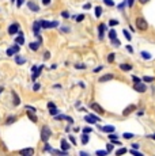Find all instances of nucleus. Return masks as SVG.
<instances>
[{
    "label": "nucleus",
    "instance_id": "1",
    "mask_svg": "<svg viewBox=\"0 0 155 156\" xmlns=\"http://www.w3.org/2000/svg\"><path fill=\"white\" fill-rule=\"evenodd\" d=\"M135 25H136V29L141 30V31H144V30L148 29V23H147V21L144 19V18H136Z\"/></svg>",
    "mask_w": 155,
    "mask_h": 156
},
{
    "label": "nucleus",
    "instance_id": "2",
    "mask_svg": "<svg viewBox=\"0 0 155 156\" xmlns=\"http://www.w3.org/2000/svg\"><path fill=\"white\" fill-rule=\"evenodd\" d=\"M50 136H52V130L49 129V126H46V125L42 126V129H41V140L44 143H46L50 139Z\"/></svg>",
    "mask_w": 155,
    "mask_h": 156
},
{
    "label": "nucleus",
    "instance_id": "3",
    "mask_svg": "<svg viewBox=\"0 0 155 156\" xmlns=\"http://www.w3.org/2000/svg\"><path fill=\"white\" fill-rule=\"evenodd\" d=\"M41 22V26H42V29H53V27H57L59 26V22L53 21V22H48V21H40Z\"/></svg>",
    "mask_w": 155,
    "mask_h": 156
},
{
    "label": "nucleus",
    "instance_id": "4",
    "mask_svg": "<svg viewBox=\"0 0 155 156\" xmlns=\"http://www.w3.org/2000/svg\"><path fill=\"white\" fill-rule=\"evenodd\" d=\"M90 107L95 111V113H98V114H104L105 111H104V109L101 107V105L99 103H97V102H93V103L90 105Z\"/></svg>",
    "mask_w": 155,
    "mask_h": 156
},
{
    "label": "nucleus",
    "instance_id": "5",
    "mask_svg": "<svg viewBox=\"0 0 155 156\" xmlns=\"http://www.w3.org/2000/svg\"><path fill=\"white\" fill-rule=\"evenodd\" d=\"M19 49H21V48H19V44H16V45H14V46L8 48L5 53H7V56H12V55H15L16 52H19Z\"/></svg>",
    "mask_w": 155,
    "mask_h": 156
},
{
    "label": "nucleus",
    "instance_id": "6",
    "mask_svg": "<svg viewBox=\"0 0 155 156\" xmlns=\"http://www.w3.org/2000/svg\"><path fill=\"white\" fill-rule=\"evenodd\" d=\"M18 31H19V25H18V23H12V25L8 27V34H11V35L16 34Z\"/></svg>",
    "mask_w": 155,
    "mask_h": 156
},
{
    "label": "nucleus",
    "instance_id": "7",
    "mask_svg": "<svg viewBox=\"0 0 155 156\" xmlns=\"http://www.w3.org/2000/svg\"><path fill=\"white\" fill-rule=\"evenodd\" d=\"M133 88H135V91H138V92H144L146 91V86L143 84V83L140 82V83H135V86H133Z\"/></svg>",
    "mask_w": 155,
    "mask_h": 156
},
{
    "label": "nucleus",
    "instance_id": "8",
    "mask_svg": "<svg viewBox=\"0 0 155 156\" xmlns=\"http://www.w3.org/2000/svg\"><path fill=\"white\" fill-rule=\"evenodd\" d=\"M33 153H34L33 148H25V149H21L19 151V155H22V156H31Z\"/></svg>",
    "mask_w": 155,
    "mask_h": 156
},
{
    "label": "nucleus",
    "instance_id": "9",
    "mask_svg": "<svg viewBox=\"0 0 155 156\" xmlns=\"http://www.w3.org/2000/svg\"><path fill=\"white\" fill-rule=\"evenodd\" d=\"M135 110H136V106H135V105H129V106L127 107V109H124V111H122V116H125V117H127V116H129V114L132 113V111H135Z\"/></svg>",
    "mask_w": 155,
    "mask_h": 156
},
{
    "label": "nucleus",
    "instance_id": "10",
    "mask_svg": "<svg viewBox=\"0 0 155 156\" xmlns=\"http://www.w3.org/2000/svg\"><path fill=\"white\" fill-rule=\"evenodd\" d=\"M11 95H12V103H14V106H19L21 99H19V97H18V94L15 91H11Z\"/></svg>",
    "mask_w": 155,
    "mask_h": 156
},
{
    "label": "nucleus",
    "instance_id": "11",
    "mask_svg": "<svg viewBox=\"0 0 155 156\" xmlns=\"http://www.w3.org/2000/svg\"><path fill=\"white\" fill-rule=\"evenodd\" d=\"M27 7H29V10L34 11V12H38V11H40V7L35 4L34 2H29V3H27Z\"/></svg>",
    "mask_w": 155,
    "mask_h": 156
},
{
    "label": "nucleus",
    "instance_id": "12",
    "mask_svg": "<svg viewBox=\"0 0 155 156\" xmlns=\"http://www.w3.org/2000/svg\"><path fill=\"white\" fill-rule=\"evenodd\" d=\"M105 29H106V25H105V23H101L99 27H98V31H99V39H102V38H104V35H105Z\"/></svg>",
    "mask_w": 155,
    "mask_h": 156
},
{
    "label": "nucleus",
    "instance_id": "13",
    "mask_svg": "<svg viewBox=\"0 0 155 156\" xmlns=\"http://www.w3.org/2000/svg\"><path fill=\"white\" fill-rule=\"evenodd\" d=\"M41 27H42V26H41V22H34V23H33V30H34L35 35L40 34V29H41Z\"/></svg>",
    "mask_w": 155,
    "mask_h": 156
},
{
    "label": "nucleus",
    "instance_id": "14",
    "mask_svg": "<svg viewBox=\"0 0 155 156\" xmlns=\"http://www.w3.org/2000/svg\"><path fill=\"white\" fill-rule=\"evenodd\" d=\"M113 77H114V76H113L112 73H108V75H104L102 77H99V82H101V83H105V82H109V80H112Z\"/></svg>",
    "mask_w": 155,
    "mask_h": 156
},
{
    "label": "nucleus",
    "instance_id": "15",
    "mask_svg": "<svg viewBox=\"0 0 155 156\" xmlns=\"http://www.w3.org/2000/svg\"><path fill=\"white\" fill-rule=\"evenodd\" d=\"M27 118H29V119H31L34 124H35V122H38V118H37V116L34 114V111L30 113V110H29V113H27Z\"/></svg>",
    "mask_w": 155,
    "mask_h": 156
},
{
    "label": "nucleus",
    "instance_id": "16",
    "mask_svg": "<svg viewBox=\"0 0 155 156\" xmlns=\"http://www.w3.org/2000/svg\"><path fill=\"white\" fill-rule=\"evenodd\" d=\"M40 41L38 42H30V45H29V48H30V49L33 50V52H37L38 50V48H40Z\"/></svg>",
    "mask_w": 155,
    "mask_h": 156
},
{
    "label": "nucleus",
    "instance_id": "17",
    "mask_svg": "<svg viewBox=\"0 0 155 156\" xmlns=\"http://www.w3.org/2000/svg\"><path fill=\"white\" fill-rule=\"evenodd\" d=\"M56 119H65V121H68L69 124L74 122V119L71 117H67V116H56Z\"/></svg>",
    "mask_w": 155,
    "mask_h": 156
},
{
    "label": "nucleus",
    "instance_id": "18",
    "mask_svg": "<svg viewBox=\"0 0 155 156\" xmlns=\"http://www.w3.org/2000/svg\"><path fill=\"white\" fill-rule=\"evenodd\" d=\"M42 68H44V65H41L40 68H37V69H35L34 75H33V80H35V79H37V77H38V76L41 75V71H42Z\"/></svg>",
    "mask_w": 155,
    "mask_h": 156
},
{
    "label": "nucleus",
    "instance_id": "19",
    "mask_svg": "<svg viewBox=\"0 0 155 156\" xmlns=\"http://www.w3.org/2000/svg\"><path fill=\"white\" fill-rule=\"evenodd\" d=\"M120 69H122V71H125V72H128V71L132 69V65H131V64H121V65H120Z\"/></svg>",
    "mask_w": 155,
    "mask_h": 156
},
{
    "label": "nucleus",
    "instance_id": "20",
    "mask_svg": "<svg viewBox=\"0 0 155 156\" xmlns=\"http://www.w3.org/2000/svg\"><path fill=\"white\" fill-rule=\"evenodd\" d=\"M85 121L88 122V124H95V121H97V119H95V118L91 116V114H90V116H86V117H85Z\"/></svg>",
    "mask_w": 155,
    "mask_h": 156
},
{
    "label": "nucleus",
    "instance_id": "21",
    "mask_svg": "<svg viewBox=\"0 0 155 156\" xmlns=\"http://www.w3.org/2000/svg\"><path fill=\"white\" fill-rule=\"evenodd\" d=\"M16 44L19 45H23V42H25V38H23V33H19V37H16Z\"/></svg>",
    "mask_w": 155,
    "mask_h": 156
},
{
    "label": "nucleus",
    "instance_id": "22",
    "mask_svg": "<svg viewBox=\"0 0 155 156\" xmlns=\"http://www.w3.org/2000/svg\"><path fill=\"white\" fill-rule=\"evenodd\" d=\"M15 63H16V64H19V65H22V64H25V63H26V60L23 58V57H21V56H16V57H15Z\"/></svg>",
    "mask_w": 155,
    "mask_h": 156
},
{
    "label": "nucleus",
    "instance_id": "23",
    "mask_svg": "<svg viewBox=\"0 0 155 156\" xmlns=\"http://www.w3.org/2000/svg\"><path fill=\"white\" fill-rule=\"evenodd\" d=\"M61 149H64V151L69 149V144L67 143V140H61Z\"/></svg>",
    "mask_w": 155,
    "mask_h": 156
},
{
    "label": "nucleus",
    "instance_id": "24",
    "mask_svg": "<svg viewBox=\"0 0 155 156\" xmlns=\"http://www.w3.org/2000/svg\"><path fill=\"white\" fill-rule=\"evenodd\" d=\"M15 121H16V117H15V116H10V117L7 118V121H5V124L11 125V124H14Z\"/></svg>",
    "mask_w": 155,
    "mask_h": 156
},
{
    "label": "nucleus",
    "instance_id": "25",
    "mask_svg": "<svg viewBox=\"0 0 155 156\" xmlns=\"http://www.w3.org/2000/svg\"><path fill=\"white\" fill-rule=\"evenodd\" d=\"M102 130L106 132V133H113V132H114V126H109V125H108V126H104Z\"/></svg>",
    "mask_w": 155,
    "mask_h": 156
},
{
    "label": "nucleus",
    "instance_id": "26",
    "mask_svg": "<svg viewBox=\"0 0 155 156\" xmlns=\"http://www.w3.org/2000/svg\"><path fill=\"white\" fill-rule=\"evenodd\" d=\"M116 37H117V33H116V30H113V29H112L110 31H109V38H110V39H114Z\"/></svg>",
    "mask_w": 155,
    "mask_h": 156
},
{
    "label": "nucleus",
    "instance_id": "27",
    "mask_svg": "<svg viewBox=\"0 0 155 156\" xmlns=\"http://www.w3.org/2000/svg\"><path fill=\"white\" fill-rule=\"evenodd\" d=\"M101 14H102V8H101V7H95V16L99 18Z\"/></svg>",
    "mask_w": 155,
    "mask_h": 156
},
{
    "label": "nucleus",
    "instance_id": "28",
    "mask_svg": "<svg viewBox=\"0 0 155 156\" xmlns=\"http://www.w3.org/2000/svg\"><path fill=\"white\" fill-rule=\"evenodd\" d=\"M141 57L144 58V60H150L151 55H150V53H147V52H141Z\"/></svg>",
    "mask_w": 155,
    "mask_h": 156
},
{
    "label": "nucleus",
    "instance_id": "29",
    "mask_svg": "<svg viewBox=\"0 0 155 156\" xmlns=\"http://www.w3.org/2000/svg\"><path fill=\"white\" fill-rule=\"evenodd\" d=\"M143 80H144L146 83H151V82H154L155 79H154L152 76H144V77H143Z\"/></svg>",
    "mask_w": 155,
    "mask_h": 156
},
{
    "label": "nucleus",
    "instance_id": "30",
    "mask_svg": "<svg viewBox=\"0 0 155 156\" xmlns=\"http://www.w3.org/2000/svg\"><path fill=\"white\" fill-rule=\"evenodd\" d=\"M82 143H83V144H87V143H88V136H87V133H83V136H82Z\"/></svg>",
    "mask_w": 155,
    "mask_h": 156
},
{
    "label": "nucleus",
    "instance_id": "31",
    "mask_svg": "<svg viewBox=\"0 0 155 156\" xmlns=\"http://www.w3.org/2000/svg\"><path fill=\"white\" fill-rule=\"evenodd\" d=\"M57 113H59V110L56 109V107H53V109H49V114H50V116H57Z\"/></svg>",
    "mask_w": 155,
    "mask_h": 156
},
{
    "label": "nucleus",
    "instance_id": "32",
    "mask_svg": "<svg viewBox=\"0 0 155 156\" xmlns=\"http://www.w3.org/2000/svg\"><path fill=\"white\" fill-rule=\"evenodd\" d=\"M124 153H127V149H125V148H121V149H118V151L116 152V155H117V156L124 155Z\"/></svg>",
    "mask_w": 155,
    "mask_h": 156
},
{
    "label": "nucleus",
    "instance_id": "33",
    "mask_svg": "<svg viewBox=\"0 0 155 156\" xmlns=\"http://www.w3.org/2000/svg\"><path fill=\"white\" fill-rule=\"evenodd\" d=\"M104 3L106 5H109V7H113V5H114V2H113V0H104Z\"/></svg>",
    "mask_w": 155,
    "mask_h": 156
},
{
    "label": "nucleus",
    "instance_id": "34",
    "mask_svg": "<svg viewBox=\"0 0 155 156\" xmlns=\"http://www.w3.org/2000/svg\"><path fill=\"white\" fill-rule=\"evenodd\" d=\"M114 57H116L114 53H110V55L108 56V61H109V63H113V61H114Z\"/></svg>",
    "mask_w": 155,
    "mask_h": 156
},
{
    "label": "nucleus",
    "instance_id": "35",
    "mask_svg": "<svg viewBox=\"0 0 155 156\" xmlns=\"http://www.w3.org/2000/svg\"><path fill=\"white\" fill-rule=\"evenodd\" d=\"M109 153V151L106 149V151H97V155H99V156H105V155H108Z\"/></svg>",
    "mask_w": 155,
    "mask_h": 156
},
{
    "label": "nucleus",
    "instance_id": "36",
    "mask_svg": "<svg viewBox=\"0 0 155 156\" xmlns=\"http://www.w3.org/2000/svg\"><path fill=\"white\" fill-rule=\"evenodd\" d=\"M75 68H76V69H86V65H85V64H76Z\"/></svg>",
    "mask_w": 155,
    "mask_h": 156
},
{
    "label": "nucleus",
    "instance_id": "37",
    "mask_svg": "<svg viewBox=\"0 0 155 156\" xmlns=\"http://www.w3.org/2000/svg\"><path fill=\"white\" fill-rule=\"evenodd\" d=\"M124 35H125V38H127L128 41H131V39H132V37H131V34L127 31V30H124Z\"/></svg>",
    "mask_w": 155,
    "mask_h": 156
},
{
    "label": "nucleus",
    "instance_id": "38",
    "mask_svg": "<svg viewBox=\"0 0 155 156\" xmlns=\"http://www.w3.org/2000/svg\"><path fill=\"white\" fill-rule=\"evenodd\" d=\"M91 132H93V129H91V128H88V126L83 128V133H91Z\"/></svg>",
    "mask_w": 155,
    "mask_h": 156
},
{
    "label": "nucleus",
    "instance_id": "39",
    "mask_svg": "<svg viewBox=\"0 0 155 156\" xmlns=\"http://www.w3.org/2000/svg\"><path fill=\"white\" fill-rule=\"evenodd\" d=\"M132 137H133V134H132V133H124V139L129 140V139H132Z\"/></svg>",
    "mask_w": 155,
    "mask_h": 156
},
{
    "label": "nucleus",
    "instance_id": "40",
    "mask_svg": "<svg viewBox=\"0 0 155 156\" xmlns=\"http://www.w3.org/2000/svg\"><path fill=\"white\" fill-rule=\"evenodd\" d=\"M116 25H118V21H116V19H112L109 22V26H116Z\"/></svg>",
    "mask_w": 155,
    "mask_h": 156
},
{
    "label": "nucleus",
    "instance_id": "41",
    "mask_svg": "<svg viewBox=\"0 0 155 156\" xmlns=\"http://www.w3.org/2000/svg\"><path fill=\"white\" fill-rule=\"evenodd\" d=\"M112 44L114 45V46H120V41H118V39H116V38H114V39H112Z\"/></svg>",
    "mask_w": 155,
    "mask_h": 156
},
{
    "label": "nucleus",
    "instance_id": "42",
    "mask_svg": "<svg viewBox=\"0 0 155 156\" xmlns=\"http://www.w3.org/2000/svg\"><path fill=\"white\" fill-rule=\"evenodd\" d=\"M75 19H76V22H82L83 19H85V15H79V16H76Z\"/></svg>",
    "mask_w": 155,
    "mask_h": 156
},
{
    "label": "nucleus",
    "instance_id": "43",
    "mask_svg": "<svg viewBox=\"0 0 155 156\" xmlns=\"http://www.w3.org/2000/svg\"><path fill=\"white\" fill-rule=\"evenodd\" d=\"M40 88H41V86L38 84V83H35V84H34V87H33V91H38Z\"/></svg>",
    "mask_w": 155,
    "mask_h": 156
},
{
    "label": "nucleus",
    "instance_id": "44",
    "mask_svg": "<svg viewBox=\"0 0 155 156\" xmlns=\"http://www.w3.org/2000/svg\"><path fill=\"white\" fill-rule=\"evenodd\" d=\"M61 16H63V18H65V19H67V18H69V14L67 12V11H63V12H61Z\"/></svg>",
    "mask_w": 155,
    "mask_h": 156
},
{
    "label": "nucleus",
    "instance_id": "45",
    "mask_svg": "<svg viewBox=\"0 0 155 156\" xmlns=\"http://www.w3.org/2000/svg\"><path fill=\"white\" fill-rule=\"evenodd\" d=\"M49 57H50V53H49V52H45V53H44V58H45V60H49Z\"/></svg>",
    "mask_w": 155,
    "mask_h": 156
},
{
    "label": "nucleus",
    "instance_id": "46",
    "mask_svg": "<svg viewBox=\"0 0 155 156\" xmlns=\"http://www.w3.org/2000/svg\"><path fill=\"white\" fill-rule=\"evenodd\" d=\"M109 139L110 140H118V137H117V134H109Z\"/></svg>",
    "mask_w": 155,
    "mask_h": 156
},
{
    "label": "nucleus",
    "instance_id": "47",
    "mask_svg": "<svg viewBox=\"0 0 155 156\" xmlns=\"http://www.w3.org/2000/svg\"><path fill=\"white\" fill-rule=\"evenodd\" d=\"M132 80H133V83H140V79L138 76H132Z\"/></svg>",
    "mask_w": 155,
    "mask_h": 156
},
{
    "label": "nucleus",
    "instance_id": "48",
    "mask_svg": "<svg viewBox=\"0 0 155 156\" xmlns=\"http://www.w3.org/2000/svg\"><path fill=\"white\" fill-rule=\"evenodd\" d=\"M48 107H49V109H53V107H56V105L53 103V102H48Z\"/></svg>",
    "mask_w": 155,
    "mask_h": 156
},
{
    "label": "nucleus",
    "instance_id": "49",
    "mask_svg": "<svg viewBox=\"0 0 155 156\" xmlns=\"http://www.w3.org/2000/svg\"><path fill=\"white\" fill-rule=\"evenodd\" d=\"M69 141L72 143L74 145H75V144H76V140H75V137H74V136H69Z\"/></svg>",
    "mask_w": 155,
    "mask_h": 156
},
{
    "label": "nucleus",
    "instance_id": "50",
    "mask_svg": "<svg viewBox=\"0 0 155 156\" xmlns=\"http://www.w3.org/2000/svg\"><path fill=\"white\" fill-rule=\"evenodd\" d=\"M26 109H27V110H30V111H35V107H33V106H29V105L26 106Z\"/></svg>",
    "mask_w": 155,
    "mask_h": 156
},
{
    "label": "nucleus",
    "instance_id": "51",
    "mask_svg": "<svg viewBox=\"0 0 155 156\" xmlns=\"http://www.w3.org/2000/svg\"><path fill=\"white\" fill-rule=\"evenodd\" d=\"M23 2H25V0H16V5H18V7H21V5L23 4Z\"/></svg>",
    "mask_w": 155,
    "mask_h": 156
},
{
    "label": "nucleus",
    "instance_id": "52",
    "mask_svg": "<svg viewBox=\"0 0 155 156\" xmlns=\"http://www.w3.org/2000/svg\"><path fill=\"white\" fill-rule=\"evenodd\" d=\"M106 149H108V151L110 152L112 149H113V144H108V147H106Z\"/></svg>",
    "mask_w": 155,
    "mask_h": 156
},
{
    "label": "nucleus",
    "instance_id": "53",
    "mask_svg": "<svg viewBox=\"0 0 155 156\" xmlns=\"http://www.w3.org/2000/svg\"><path fill=\"white\" fill-rule=\"evenodd\" d=\"M131 152H132L133 155H138V156H141V153H140V152H138V151H135V149H132V151H131Z\"/></svg>",
    "mask_w": 155,
    "mask_h": 156
},
{
    "label": "nucleus",
    "instance_id": "54",
    "mask_svg": "<svg viewBox=\"0 0 155 156\" xmlns=\"http://www.w3.org/2000/svg\"><path fill=\"white\" fill-rule=\"evenodd\" d=\"M133 2H135V0H128V7H132V5H133Z\"/></svg>",
    "mask_w": 155,
    "mask_h": 156
},
{
    "label": "nucleus",
    "instance_id": "55",
    "mask_svg": "<svg viewBox=\"0 0 155 156\" xmlns=\"http://www.w3.org/2000/svg\"><path fill=\"white\" fill-rule=\"evenodd\" d=\"M127 49H128V52H129V53H132V52H133V49H132V46H129V45L127 46Z\"/></svg>",
    "mask_w": 155,
    "mask_h": 156
},
{
    "label": "nucleus",
    "instance_id": "56",
    "mask_svg": "<svg viewBox=\"0 0 155 156\" xmlns=\"http://www.w3.org/2000/svg\"><path fill=\"white\" fill-rule=\"evenodd\" d=\"M50 3V0H42V4H45V5H48Z\"/></svg>",
    "mask_w": 155,
    "mask_h": 156
},
{
    "label": "nucleus",
    "instance_id": "57",
    "mask_svg": "<svg viewBox=\"0 0 155 156\" xmlns=\"http://www.w3.org/2000/svg\"><path fill=\"white\" fill-rule=\"evenodd\" d=\"M132 148L133 149H138L139 148V144H132Z\"/></svg>",
    "mask_w": 155,
    "mask_h": 156
},
{
    "label": "nucleus",
    "instance_id": "58",
    "mask_svg": "<svg viewBox=\"0 0 155 156\" xmlns=\"http://www.w3.org/2000/svg\"><path fill=\"white\" fill-rule=\"evenodd\" d=\"M139 2H140L141 4H146V3H148V2H150V0H139Z\"/></svg>",
    "mask_w": 155,
    "mask_h": 156
},
{
    "label": "nucleus",
    "instance_id": "59",
    "mask_svg": "<svg viewBox=\"0 0 155 156\" xmlns=\"http://www.w3.org/2000/svg\"><path fill=\"white\" fill-rule=\"evenodd\" d=\"M101 69H102V67H97V68H95V69H94V72H99Z\"/></svg>",
    "mask_w": 155,
    "mask_h": 156
},
{
    "label": "nucleus",
    "instance_id": "60",
    "mask_svg": "<svg viewBox=\"0 0 155 156\" xmlns=\"http://www.w3.org/2000/svg\"><path fill=\"white\" fill-rule=\"evenodd\" d=\"M85 8H86V10H90V8H91V4H86Z\"/></svg>",
    "mask_w": 155,
    "mask_h": 156
},
{
    "label": "nucleus",
    "instance_id": "61",
    "mask_svg": "<svg viewBox=\"0 0 155 156\" xmlns=\"http://www.w3.org/2000/svg\"><path fill=\"white\" fill-rule=\"evenodd\" d=\"M3 91H4V88H3V87H0V94H2Z\"/></svg>",
    "mask_w": 155,
    "mask_h": 156
},
{
    "label": "nucleus",
    "instance_id": "62",
    "mask_svg": "<svg viewBox=\"0 0 155 156\" xmlns=\"http://www.w3.org/2000/svg\"><path fill=\"white\" fill-rule=\"evenodd\" d=\"M151 137H152V139H154V140H155V134H152V136H151Z\"/></svg>",
    "mask_w": 155,
    "mask_h": 156
}]
</instances>
